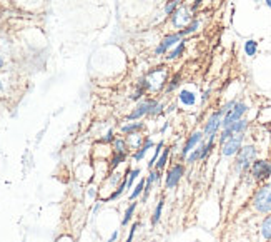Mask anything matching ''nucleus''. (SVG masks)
Masks as SVG:
<instances>
[{
	"label": "nucleus",
	"mask_w": 271,
	"mask_h": 242,
	"mask_svg": "<svg viewBox=\"0 0 271 242\" xmlns=\"http://www.w3.org/2000/svg\"><path fill=\"white\" fill-rule=\"evenodd\" d=\"M211 94H213V89H206V90H203V94H201V97H200V104L201 106H205L206 104V100H210L211 99Z\"/></svg>",
	"instance_id": "72a5a7b5"
},
{
	"label": "nucleus",
	"mask_w": 271,
	"mask_h": 242,
	"mask_svg": "<svg viewBox=\"0 0 271 242\" xmlns=\"http://www.w3.org/2000/svg\"><path fill=\"white\" fill-rule=\"evenodd\" d=\"M2 67H3V59L0 57V68H2Z\"/></svg>",
	"instance_id": "ea45409f"
},
{
	"label": "nucleus",
	"mask_w": 271,
	"mask_h": 242,
	"mask_svg": "<svg viewBox=\"0 0 271 242\" xmlns=\"http://www.w3.org/2000/svg\"><path fill=\"white\" fill-rule=\"evenodd\" d=\"M260 157V149L258 145L253 142H245L243 147L240 149L231 162V176L238 177L240 181H243L250 172V167L256 159Z\"/></svg>",
	"instance_id": "f257e3e1"
},
{
	"label": "nucleus",
	"mask_w": 271,
	"mask_h": 242,
	"mask_svg": "<svg viewBox=\"0 0 271 242\" xmlns=\"http://www.w3.org/2000/svg\"><path fill=\"white\" fill-rule=\"evenodd\" d=\"M170 157H172V147H170V145H165L163 150H162V154H160L157 164H155V169L160 171V172L167 171L168 164H170Z\"/></svg>",
	"instance_id": "f3484780"
},
{
	"label": "nucleus",
	"mask_w": 271,
	"mask_h": 242,
	"mask_svg": "<svg viewBox=\"0 0 271 242\" xmlns=\"http://www.w3.org/2000/svg\"><path fill=\"white\" fill-rule=\"evenodd\" d=\"M258 236L261 242H271V214L261 217L258 224Z\"/></svg>",
	"instance_id": "2eb2a0df"
},
{
	"label": "nucleus",
	"mask_w": 271,
	"mask_h": 242,
	"mask_svg": "<svg viewBox=\"0 0 271 242\" xmlns=\"http://www.w3.org/2000/svg\"><path fill=\"white\" fill-rule=\"evenodd\" d=\"M263 3H265V5L268 7V8H271V0H263Z\"/></svg>",
	"instance_id": "58836bf2"
},
{
	"label": "nucleus",
	"mask_w": 271,
	"mask_h": 242,
	"mask_svg": "<svg viewBox=\"0 0 271 242\" xmlns=\"http://www.w3.org/2000/svg\"><path fill=\"white\" fill-rule=\"evenodd\" d=\"M168 125H170L168 122H165V124H163V127H162V130H160V132H162V134H165V130L168 129Z\"/></svg>",
	"instance_id": "4c0bfd02"
},
{
	"label": "nucleus",
	"mask_w": 271,
	"mask_h": 242,
	"mask_svg": "<svg viewBox=\"0 0 271 242\" xmlns=\"http://www.w3.org/2000/svg\"><path fill=\"white\" fill-rule=\"evenodd\" d=\"M145 184H146V177H143L141 176L140 179H138V182H136L135 185H133V189L130 190V202L132 200H136L138 197H141V194H143V190H145Z\"/></svg>",
	"instance_id": "5701e85b"
},
{
	"label": "nucleus",
	"mask_w": 271,
	"mask_h": 242,
	"mask_svg": "<svg viewBox=\"0 0 271 242\" xmlns=\"http://www.w3.org/2000/svg\"><path fill=\"white\" fill-rule=\"evenodd\" d=\"M205 140V134L201 129H195L190 132V135H186L185 142H183L181 149H180V154H178V157H180V162H183L186 159V155L191 152L193 149H196L198 145Z\"/></svg>",
	"instance_id": "1a4fd4ad"
},
{
	"label": "nucleus",
	"mask_w": 271,
	"mask_h": 242,
	"mask_svg": "<svg viewBox=\"0 0 271 242\" xmlns=\"http://www.w3.org/2000/svg\"><path fill=\"white\" fill-rule=\"evenodd\" d=\"M248 176L253 179V182L256 185L271 181V159L258 157L253 164H251Z\"/></svg>",
	"instance_id": "39448f33"
},
{
	"label": "nucleus",
	"mask_w": 271,
	"mask_h": 242,
	"mask_svg": "<svg viewBox=\"0 0 271 242\" xmlns=\"http://www.w3.org/2000/svg\"><path fill=\"white\" fill-rule=\"evenodd\" d=\"M136 207H138V202H136V200H132V202L128 204V207L125 209V214H123V219H122V226L123 227H127L128 224L133 221L135 212H136Z\"/></svg>",
	"instance_id": "4be33fe9"
},
{
	"label": "nucleus",
	"mask_w": 271,
	"mask_h": 242,
	"mask_svg": "<svg viewBox=\"0 0 271 242\" xmlns=\"http://www.w3.org/2000/svg\"><path fill=\"white\" fill-rule=\"evenodd\" d=\"M246 142V134H235L233 137H229L226 142H223L222 145H218L220 155L223 159H231L240 152V149L243 147V144Z\"/></svg>",
	"instance_id": "0eeeda50"
},
{
	"label": "nucleus",
	"mask_w": 271,
	"mask_h": 242,
	"mask_svg": "<svg viewBox=\"0 0 271 242\" xmlns=\"http://www.w3.org/2000/svg\"><path fill=\"white\" fill-rule=\"evenodd\" d=\"M153 147H155V140L151 139V137L146 135L145 140H143V144H141L136 150H133V152H132V161L135 162V164H140L146 157V154H148Z\"/></svg>",
	"instance_id": "ddd939ff"
},
{
	"label": "nucleus",
	"mask_w": 271,
	"mask_h": 242,
	"mask_svg": "<svg viewBox=\"0 0 271 242\" xmlns=\"http://www.w3.org/2000/svg\"><path fill=\"white\" fill-rule=\"evenodd\" d=\"M181 82H183V75H181V72H175L173 75H170V79H168V84H167V87H165V95H172L173 92H177L178 89L181 87Z\"/></svg>",
	"instance_id": "dca6fc26"
},
{
	"label": "nucleus",
	"mask_w": 271,
	"mask_h": 242,
	"mask_svg": "<svg viewBox=\"0 0 271 242\" xmlns=\"http://www.w3.org/2000/svg\"><path fill=\"white\" fill-rule=\"evenodd\" d=\"M201 3H203V0H193V2L190 3V10L193 13H196L198 12V8L201 7Z\"/></svg>",
	"instance_id": "f704fd0d"
},
{
	"label": "nucleus",
	"mask_w": 271,
	"mask_h": 242,
	"mask_svg": "<svg viewBox=\"0 0 271 242\" xmlns=\"http://www.w3.org/2000/svg\"><path fill=\"white\" fill-rule=\"evenodd\" d=\"M145 92L141 89H138V87H135V92H133L132 95H130V100H133V102H140L141 99H145Z\"/></svg>",
	"instance_id": "2f4dec72"
},
{
	"label": "nucleus",
	"mask_w": 271,
	"mask_h": 242,
	"mask_svg": "<svg viewBox=\"0 0 271 242\" xmlns=\"http://www.w3.org/2000/svg\"><path fill=\"white\" fill-rule=\"evenodd\" d=\"M146 124L143 121H127L125 124L120 127V132L123 137L128 135H135V134H141L145 130Z\"/></svg>",
	"instance_id": "4468645a"
},
{
	"label": "nucleus",
	"mask_w": 271,
	"mask_h": 242,
	"mask_svg": "<svg viewBox=\"0 0 271 242\" xmlns=\"http://www.w3.org/2000/svg\"><path fill=\"white\" fill-rule=\"evenodd\" d=\"M255 3H263V0H253Z\"/></svg>",
	"instance_id": "a19ab883"
},
{
	"label": "nucleus",
	"mask_w": 271,
	"mask_h": 242,
	"mask_svg": "<svg viewBox=\"0 0 271 242\" xmlns=\"http://www.w3.org/2000/svg\"><path fill=\"white\" fill-rule=\"evenodd\" d=\"M250 209L256 216H266L271 214V181L263 182L255 187L250 197Z\"/></svg>",
	"instance_id": "f03ea898"
},
{
	"label": "nucleus",
	"mask_w": 271,
	"mask_h": 242,
	"mask_svg": "<svg viewBox=\"0 0 271 242\" xmlns=\"http://www.w3.org/2000/svg\"><path fill=\"white\" fill-rule=\"evenodd\" d=\"M198 92L196 90H193V89H188V87H183L178 90V94H177V104L178 106H181V107H185V109H191V107H195L196 104H198Z\"/></svg>",
	"instance_id": "f8f14e48"
},
{
	"label": "nucleus",
	"mask_w": 271,
	"mask_h": 242,
	"mask_svg": "<svg viewBox=\"0 0 271 242\" xmlns=\"http://www.w3.org/2000/svg\"><path fill=\"white\" fill-rule=\"evenodd\" d=\"M145 77L150 85L148 94H162V92H165V87H167V84H168L170 72L167 67L158 65V67L151 68L148 74H145Z\"/></svg>",
	"instance_id": "7ed1b4c3"
},
{
	"label": "nucleus",
	"mask_w": 271,
	"mask_h": 242,
	"mask_svg": "<svg viewBox=\"0 0 271 242\" xmlns=\"http://www.w3.org/2000/svg\"><path fill=\"white\" fill-rule=\"evenodd\" d=\"M193 19H195V13L190 10V5L181 3V5L178 7V10L170 17V24H172L173 29L181 30V29H185Z\"/></svg>",
	"instance_id": "9d476101"
},
{
	"label": "nucleus",
	"mask_w": 271,
	"mask_h": 242,
	"mask_svg": "<svg viewBox=\"0 0 271 242\" xmlns=\"http://www.w3.org/2000/svg\"><path fill=\"white\" fill-rule=\"evenodd\" d=\"M258 49H260L258 40H255V39H246L245 44H243V52H245V56L250 59H255L258 56Z\"/></svg>",
	"instance_id": "aec40b11"
},
{
	"label": "nucleus",
	"mask_w": 271,
	"mask_h": 242,
	"mask_svg": "<svg viewBox=\"0 0 271 242\" xmlns=\"http://www.w3.org/2000/svg\"><path fill=\"white\" fill-rule=\"evenodd\" d=\"M118 236H120V231H113V234L112 236H110V239H108V242H115V241H117L118 239Z\"/></svg>",
	"instance_id": "c9c22d12"
},
{
	"label": "nucleus",
	"mask_w": 271,
	"mask_h": 242,
	"mask_svg": "<svg viewBox=\"0 0 271 242\" xmlns=\"http://www.w3.org/2000/svg\"><path fill=\"white\" fill-rule=\"evenodd\" d=\"M183 3V0H167L163 5V13L167 17H172L173 13L178 10V7H180Z\"/></svg>",
	"instance_id": "cd10ccee"
},
{
	"label": "nucleus",
	"mask_w": 271,
	"mask_h": 242,
	"mask_svg": "<svg viewBox=\"0 0 271 242\" xmlns=\"http://www.w3.org/2000/svg\"><path fill=\"white\" fill-rule=\"evenodd\" d=\"M163 147H165V142H163V140H160V142L155 144V147H153V155H151L150 161L146 162V167H148V171H151V169H155V164H157V161H158L160 154H162Z\"/></svg>",
	"instance_id": "a878e982"
},
{
	"label": "nucleus",
	"mask_w": 271,
	"mask_h": 242,
	"mask_svg": "<svg viewBox=\"0 0 271 242\" xmlns=\"http://www.w3.org/2000/svg\"><path fill=\"white\" fill-rule=\"evenodd\" d=\"M141 176V169L140 167H135V169H130V172H128V177H127V190L133 189V185L138 182Z\"/></svg>",
	"instance_id": "bb28decb"
},
{
	"label": "nucleus",
	"mask_w": 271,
	"mask_h": 242,
	"mask_svg": "<svg viewBox=\"0 0 271 242\" xmlns=\"http://www.w3.org/2000/svg\"><path fill=\"white\" fill-rule=\"evenodd\" d=\"M186 174V166L185 162H175L172 164L167 172L163 174V187L165 190H173L180 185V182L183 181V177Z\"/></svg>",
	"instance_id": "20e7f679"
},
{
	"label": "nucleus",
	"mask_w": 271,
	"mask_h": 242,
	"mask_svg": "<svg viewBox=\"0 0 271 242\" xmlns=\"http://www.w3.org/2000/svg\"><path fill=\"white\" fill-rule=\"evenodd\" d=\"M251 127V121L250 119H240V121H236L235 124H231L226 129H229L233 132V134H248V130H250Z\"/></svg>",
	"instance_id": "6ab92c4d"
},
{
	"label": "nucleus",
	"mask_w": 271,
	"mask_h": 242,
	"mask_svg": "<svg viewBox=\"0 0 271 242\" xmlns=\"http://www.w3.org/2000/svg\"><path fill=\"white\" fill-rule=\"evenodd\" d=\"M200 27H201V20L200 19H193L190 24L185 27V29H181V30H178V32H180V35H181L183 39H186L188 35L196 34V32L200 30Z\"/></svg>",
	"instance_id": "393cba45"
},
{
	"label": "nucleus",
	"mask_w": 271,
	"mask_h": 242,
	"mask_svg": "<svg viewBox=\"0 0 271 242\" xmlns=\"http://www.w3.org/2000/svg\"><path fill=\"white\" fill-rule=\"evenodd\" d=\"M186 42H188L186 39H183L181 42H178V44L175 45V47H173V49L167 54V56H165V59H167L168 62H175V60H178V59H181V56L185 54Z\"/></svg>",
	"instance_id": "a211bd4d"
},
{
	"label": "nucleus",
	"mask_w": 271,
	"mask_h": 242,
	"mask_svg": "<svg viewBox=\"0 0 271 242\" xmlns=\"http://www.w3.org/2000/svg\"><path fill=\"white\" fill-rule=\"evenodd\" d=\"M183 37L180 35V32H170L165 37L160 40V44L155 47V57H165L167 54L172 50L178 42H181Z\"/></svg>",
	"instance_id": "9b49d317"
},
{
	"label": "nucleus",
	"mask_w": 271,
	"mask_h": 242,
	"mask_svg": "<svg viewBox=\"0 0 271 242\" xmlns=\"http://www.w3.org/2000/svg\"><path fill=\"white\" fill-rule=\"evenodd\" d=\"M163 209H165V199L162 197L158 200V204L155 205V209H153V212H151V226H158L160 221H162V216H163Z\"/></svg>",
	"instance_id": "b1692460"
},
{
	"label": "nucleus",
	"mask_w": 271,
	"mask_h": 242,
	"mask_svg": "<svg viewBox=\"0 0 271 242\" xmlns=\"http://www.w3.org/2000/svg\"><path fill=\"white\" fill-rule=\"evenodd\" d=\"M138 227H140V222H133V224H132L130 232H128V236H127L125 242H133V239H135V234H136V229H138Z\"/></svg>",
	"instance_id": "7c9ffc66"
},
{
	"label": "nucleus",
	"mask_w": 271,
	"mask_h": 242,
	"mask_svg": "<svg viewBox=\"0 0 271 242\" xmlns=\"http://www.w3.org/2000/svg\"><path fill=\"white\" fill-rule=\"evenodd\" d=\"M223 116H225V112L220 107L208 114V117L203 121V127H201V130H203V134H205V140L206 139H213V137H218L220 130H222Z\"/></svg>",
	"instance_id": "423d86ee"
},
{
	"label": "nucleus",
	"mask_w": 271,
	"mask_h": 242,
	"mask_svg": "<svg viewBox=\"0 0 271 242\" xmlns=\"http://www.w3.org/2000/svg\"><path fill=\"white\" fill-rule=\"evenodd\" d=\"M127 159H128V154H113L112 155V159H110V164H108V169L112 172L117 171V167L118 166H122L123 162H127Z\"/></svg>",
	"instance_id": "c85d7f7f"
},
{
	"label": "nucleus",
	"mask_w": 271,
	"mask_h": 242,
	"mask_svg": "<svg viewBox=\"0 0 271 242\" xmlns=\"http://www.w3.org/2000/svg\"><path fill=\"white\" fill-rule=\"evenodd\" d=\"M185 2H188V0H183V3H185Z\"/></svg>",
	"instance_id": "37998d69"
},
{
	"label": "nucleus",
	"mask_w": 271,
	"mask_h": 242,
	"mask_svg": "<svg viewBox=\"0 0 271 242\" xmlns=\"http://www.w3.org/2000/svg\"><path fill=\"white\" fill-rule=\"evenodd\" d=\"M113 154H130V147H128L127 137H117L112 144Z\"/></svg>",
	"instance_id": "412c9836"
},
{
	"label": "nucleus",
	"mask_w": 271,
	"mask_h": 242,
	"mask_svg": "<svg viewBox=\"0 0 271 242\" xmlns=\"http://www.w3.org/2000/svg\"><path fill=\"white\" fill-rule=\"evenodd\" d=\"M102 204H103V200H96L95 205H93V214H96L100 211V207H102Z\"/></svg>",
	"instance_id": "e433bc0d"
},
{
	"label": "nucleus",
	"mask_w": 271,
	"mask_h": 242,
	"mask_svg": "<svg viewBox=\"0 0 271 242\" xmlns=\"http://www.w3.org/2000/svg\"><path fill=\"white\" fill-rule=\"evenodd\" d=\"M145 137L140 135V134H135V135H128L127 137V142H128V147H130V152H133V150H136L140 147L141 144H143Z\"/></svg>",
	"instance_id": "c756f323"
},
{
	"label": "nucleus",
	"mask_w": 271,
	"mask_h": 242,
	"mask_svg": "<svg viewBox=\"0 0 271 242\" xmlns=\"http://www.w3.org/2000/svg\"><path fill=\"white\" fill-rule=\"evenodd\" d=\"M115 139H117V137H115V132H113V130H108L107 134H105V135L102 137V142H103V144H110V145H112Z\"/></svg>",
	"instance_id": "473e14b6"
},
{
	"label": "nucleus",
	"mask_w": 271,
	"mask_h": 242,
	"mask_svg": "<svg viewBox=\"0 0 271 242\" xmlns=\"http://www.w3.org/2000/svg\"><path fill=\"white\" fill-rule=\"evenodd\" d=\"M3 90V85H2V82H0V92H2Z\"/></svg>",
	"instance_id": "79ce46f5"
},
{
	"label": "nucleus",
	"mask_w": 271,
	"mask_h": 242,
	"mask_svg": "<svg viewBox=\"0 0 271 242\" xmlns=\"http://www.w3.org/2000/svg\"><path fill=\"white\" fill-rule=\"evenodd\" d=\"M250 112V106H248V102L245 100H240L238 99L235 102V106H233L229 111L223 116V122H222V129H226L231 124H235L236 121H240V119H245L246 114Z\"/></svg>",
	"instance_id": "6e6552de"
}]
</instances>
